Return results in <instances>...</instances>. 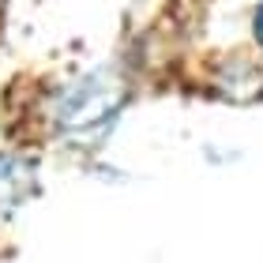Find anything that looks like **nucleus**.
Listing matches in <instances>:
<instances>
[{
	"instance_id": "obj_1",
	"label": "nucleus",
	"mask_w": 263,
	"mask_h": 263,
	"mask_svg": "<svg viewBox=\"0 0 263 263\" xmlns=\"http://www.w3.org/2000/svg\"><path fill=\"white\" fill-rule=\"evenodd\" d=\"M256 34H259V42H263V8L256 11Z\"/></svg>"
}]
</instances>
